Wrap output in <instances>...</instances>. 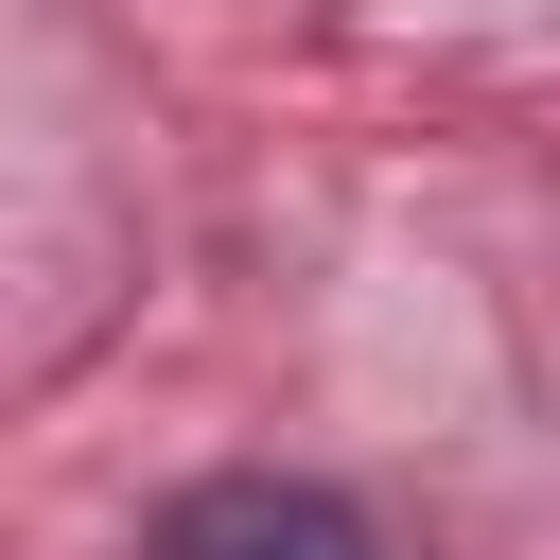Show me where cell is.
<instances>
[{"label":"cell","instance_id":"obj_1","mask_svg":"<svg viewBox=\"0 0 560 560\" xmlns=\"http://www.w3.org/2000/svg\"><path fill=\"white\" fill-rule=\"evenodd\" d=\"M158 560H368V525L298 472H210V490L158 508Z\"/></svg>","mask_w":560,"mask_h":560}]
</instances>
